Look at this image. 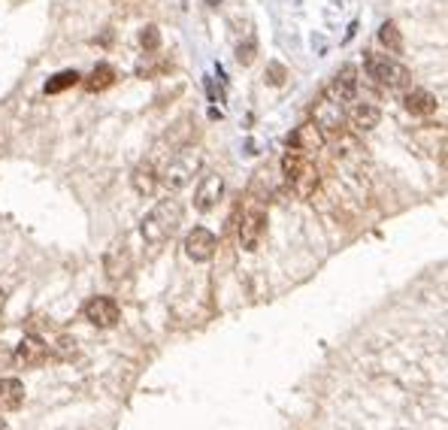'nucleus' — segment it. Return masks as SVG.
<instances>
[{"instance_id":"f257e3e1","label":"nucleus","mask_w":448,"mask_h":430,"mask_svg":"<svg viewBox=\"0 0 448 430\" xmlns=\"http://www.w3.org/2000/svg\"><path fill=\"white\" fill-rule=\"evenodd\" d=\"M179 224H182V204L176 197H164L143 219L139 231H143V239L149 246H164L179 231Z\"/></svg>"},{"instance_id":"5701e85b","label":"nucleus","mask_w":448,"mask_h":430,"mask_svg":"<svg viewBox=\"0 0 448 430\" xmlns=\"http://www.w3.org/2000/svg\"><path fill=\"white\" fill-rule=\"evenodd\" d=\"M139 46H143L146 52H155V49L161 46V34H158L155 24H146V28L139 31Z\"/></svg>"},{"instance_id":"6ab92c4d","label":"nucleus","mask_w":448,"mask_h":430,"mask_svg":"<svg viewBox=\"0 0 448 430\" xmlns=\"http://www.w3.org/2000/svg\"><path fill=\"white\" fill-rule=\"evenodd\" d=\"M115 82V70L109 67V64H97L94 70H91V76L85 79V88L91 94H97V91H106V88Z\"/></svg>"},{"instance_id":"0eeeda50","label":"nucleus","mask_w":448,"mask_h":430,"mask_svg":"<svg viewBox=\"0 0 448 430\" xmlns=\"http://www.w3.org/2000/svg\"><path fill=\"white\" fill-rule=\"evenodd\" d=\"M215 246H219V239H215V234L206 231V227H194V231H188V236H185V255L197 264L209 261L215 255Z\"/></svg>"},{"instance_id":"412c9836","label":"nucleus","mask_w":448,"mask_h":430,"mask_svg":"<svg viewBox=\"0 0 448 430\" xmlns=\"http://www.w3.org/2000/svg\"><path fill=\"white\" fill-rule=\"evenodd\" d=\"M76 82H79V73H76V70H61V73H55L52 79L46 82V94H61V91H67V88H73Z\"/></svg>"},{"instance_id":"bb28decb","label":"nucleus","mask_w":448,"mask_h":430,"mask_svg":"<svg viewBox=\"0 0 448 430\" xmlns=\"http://www.w3.org/2000/svg\"><path fill=\"white\" fill-rule=\"evenodd\" d=\"M9 361H16V351H9L4 343H0V366H6Z\"/></svg>"},{"instance_id":"393cba45","label":"nucleus","mask_w":448,"mask_h":430,"mask_svg":"<svg viewBox=\"0 0 448 430\" xmlns=\"http://www.w3.org/2000/svg\"><path fill=\"white\" fill-rule=\"evenodd\" d=\"M70 355H76V339L61 336L58 339V358H70Z\"/></svg>"},{"instance_id":"20e7f679","label":"nucleus","mask_w":448,"mask_h":430,"mask_svg":"<svg viewBox=\"0 0 448 430\" xmlns=\"http://www.w3.org/2000/svg\"><path fill=\"white\" fill-rule=\"evenodd\" d=\"M312 121L318 124V128H322L324 140H334L339 131H345V124H349V116H345L342 104H337L334 97L324 94V97L312 106Z\"/></svg>"},{"instance_id":"39448f33","label":"nucleus","mask_w":448,"mask_h":430,"mask_svg":"<svg viewBox=\"0 0 448 430\" xmlns=\"http://www.w3.org/2000/svg\"><path fill=\"white\" fill-rule=\"evenodd\" d=\"M264 224H267V212L264 206H249L246 212H242L239 219V246L246 251H254L261 243V234H264Z\"/></svg>"},{"instance_id":"f8f14e48","label":"nucleus","mask_w":448,"mask_h":430,"mask_svg":"<svg viewBox=\"0 0 448 430\" xmlns=\"http://www.w3.org/2000/svg\"><path fill=\"white\" fill-rule=\"evenodd\" d=\"M104 267H106V276H109L112 282H121L124 276L131 273L134 261H131V251H127V246H124V243L109 246V251L104 255Z\"/></svg>"},{"instance_id":"a211bd4d","label":"nucleus","mask_w":448,"mask_h":430,"mask_svg":"<svg viewBox=\"0 0 448 430\" xmlns=\"http://www.w3.org/2000/svg\"><path fill=\"white\" fill-rule=\"evenodd\" d=\"M330 143H334V151H337V155L345 158V161H352V158H367V151H364L361 140H357L354 134H349V131H339Z\"/></svg>"},{"instance_id":"f03ea898","label":"nucleus","mask_w":448,"mask_h":430,"mask_svg":"<svg viewBox=\"0 0 448 430\" xmlns=\"http://www.w3.org/2000/svg\"><path fill=\"white\" fill-rule=\"evenodd\" d=\"M197 170H200V151L191 149V146H185V149H179L176 155L167 161V167L161 170V182L176 191V188L188 185L191 176H194Z\"/></svg>"},{"instance_id":"aec40b11","label":"nucleus","mask_w":448,"mask_h":430,"mask_svg":"<svg viewBox=\"0 0 448 430\" xmlns=\"http://www.w3.org/2000/svg\"><path fill=\"white\" fill-rule=\"evenodd\" d=\"M279 167H282V173H285V179H288V182H294V179H297V176L303 173V167H306V158H303V151H297V149H288L285 155H282Z\"/></svg>"},{"instance_id":"4be33fe9","label":"nucleus","mask_w":448,"mask_h":430,"mask_svg":"<svg viewBox=\"0 0 448 430\" xmlns=\"http://www.w3.org/2000/svg\"><path fill=\"white\" fill-rule=\"evenodd\" d=\"M379 43L388 49V52H400L403 49V36H400V28H397L394 21H385L379 28Z\"/></svg>"},{"instance_id":"2eb2a0df","label":"nucleus","mask_w":448,"mask_h":430,"mask_svg":"<svg viewBox=\"0 0 448 430\" xmlns=\"http://www.w3.org/2000/svg\"><path fill=\"white\" fill-rule=\"evenodd\" d=\"M24 403V385L19 382V379H0V412H12L19 409Z\"/></svg>"},{"instance_id":"9b49d317","label":"nucleus","mask_w":448,"mask_h":430,"mask_svg":"<svg viewBox=\"0 0 448 430\" xmlns=\"http://www.w3.org/2000/svg\"><path fill=\"white\" fill-rule=\"evenodd\" d=\"M324 143H327L324 134L312 119L300 124V128L288 136V149H297V151H318V149H324Z\"/></svg>"},{"instance_id":"cd10ccee","label":"nucleus","mask_w":448,"mask_h":430,"mask_svg":"<svg viewBox=\"0 0 448 430\" xmlns=\"http://www.w3.org/2000/svg\"><path fill=\"white\" fill-rule=\"evenodd\" d=\"M442 164H445V167H448V140L442 143Z\"/></svg>"},{"instance_id":"9d476101","label":"nucleus","mask_w":448,"mask_h":430,"mask_svg":"<svg viewBox=\"0 0 448 430\" xmlns=\"http://www.w3.org/2000/svg\"><path fill=\"white\" fill-rule=\"evenodd\" d=\"M49 361V346L43 343L40 336H21V343L16 346V364L21 366H43Z\"/></svg>"},{"instance_id":"b1692460","label":"nucleus","mask_w":448,"mask_h":430,"mask_svg":"<svg viewBox=\"0 0 448 430\" xmlns=\"http://www.w3.org/2000/svg\"><path fill=\"white\" fill-rule=\"evenodd\" d=\"M282 82H285V67L273 61V64L267 67V85H282Z\"/></svg>"},{"instance_id":"c85d7f7f","label":"nucleus","mask_w":448,"mask_h":430,"mask_svg":"<svg viewBox=\"0 0 448 430\" xmlns=\"http://www.w3.org/2000/svg\"><path fill=\"white\" fill-rule=\"evenodd\" d=\"M4 303H6V294H4V291H0V309H4Z\"/></svg>"},{"instance_id":"1a4fd4ad","label":"nucleus","mask_w":448,"mask_h":430,"mask_svg":"<svg viewBox=\"0 0 448 430\" xmlns=\"http://www.w3.org/2000/svg\"><path fill=\"white\" fill-rule=\"evenodd\" d=\"M354 94H357V73H354V67L352 64H345V67H339L337 70V76L330 79V85H327V97H334L337 104H352L354 100Z\"/></svg>"},{"instance_id":"4468645a","label":"nucleus","mask_w":448,"mask_h":430,"mask_svg":"<svg viewBox=\"0 0 448 430\" xmlns=\"http://www.w3.org/2000/svg\"><path fill=\"white\" fill-rule=\"evenodd\" d=\"M158 170L151 167V164H139V167L131 173V185H134V191L139 194V197H151L158 191Z\"/></svg>"},{"instance_id":"423d86ee","label":"nucleus","mask_w":448,"mask_h":430,"mask_svg":"<svg viewBox=\"0 0 448 430\" xmlns=\"http://www.w3.org/2000/svg\"><path fill=\"white\" fill-rule=\"evenodd\" d=\"M85 319L91 321L94 327H115L121 319V309H119V303H115L112 297H91L85 303Z\"/></svg>"},{"instance_id":"ddd939ff","label":"nucleus","mask_w":448,"mask_h":430,"mask_svg":"<svg viewBox=\"0 0 448 430\" xmlns=\"http://www.w3.org/2000/svg\"><path fill=\"white\" fill-rule=\"evenodd\" d=\"M406 112H412V116L418 119H427L437 112V97H433L430 91H424V88H415V91H409L406 100H403Z\"/></svg>"},{"instance_id":"dca6fc26","label":"nucleus","mask_w":448,"mask_h":430,"mask_svg":"<svg viewBox=\"0 0 448 430\" xmlns=\"http://www.w3.org/2000/svg\"><path fill=\"white\" fill-rule=\"evenodd\" d=\"M382 121V112H379V106H373V104H357L352 112H349V124L354 131H376V124Z\"/></svg>"},{"instance_id":"7ed1b4c3","label":"nucleus","mask_w":448,"mask_h":430,"mask_svg":"<svg viewBox=\"0 0 448 430\" xmlns=\"http://www.w3.org/2000/svg\"><path fill=\"white\" fill-rule=\"evenodd\" d=\"M364 67H367V76L373 79L376 85H388V88H406L409 85V70L400 67V64H394V61H388L385 55H373L369 52L364 58Z\"/></svg>"},{"instance_id":"f3484780","label":"nucleus","mask_w":448,"mask_h":430,"mask_svg":"<svg viewBox=\"0 0 448 430\" xmlns=\"http://www.w3.org/2000/svg\"><path fill=\"white\" fill-rule=\"evenodd\" d=\"M294 185V191H297V197H303V200H309V197H315V191H318V185H322V173H318V167L315 164H309L306 161V167H303V173L297 176V179L291 182Z\"/></svg>"},{"instance_id":"a878e982","label":"nucleus","mask_w":448,"mask_h":430,"mask_svg":"<svg viewBox=\"0 0 448 430\" xmlns=\"http://www.w3.org/2000/svg\"><path fill=\"white\" fill-rule=\"evenodd\" d=\"M237 58H239V64H252V58H254V43H252V40L242 43L239 52H237Z\"/></svg>"},{"instance_id":"c756f323","label":"nucleus","mask_w":448,"mask_h":430,"mask_svg":"<svg viewBox=\"0 0 448 430\" xmlns=\"http://www.w3.org/2000/svg\"><path fill=\"white\" fill-rule=\"evenodd\" d=\"M0 430H9V427H6V421H0Z\"/></svg>"},{"instance_id":"6e6552de","label":"nucleus","mask_w":448,"mask_h":430,"mask_svg":"<svg viewBox=\"0 0 448 430\" xmlns=\"http://www.w3.org/2000/svg\"><path fill=\"white\" fill-rule=\"evenodd\" d=\"M221 194H224V179H221V173H212V170H209V173L200 179L197 191H194V206H197L200 212H209L212 206H219Z\"/></svg>"}]
</instances>
